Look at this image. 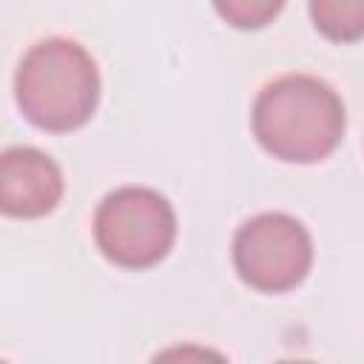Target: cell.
<instances>
[{
    "label": "cell",
    "mask_w": 364,
    "mask_h": 364,
    "mask_svg": "<svg viewBox=\"0 0 364 364\" xmlns=\"http://www.w3.org/2000/svg\"><path fill=\"white\" fill-rule=\"evenodd\" d=\"M17 105L43 131L85 125L100 100V74L91 54L65 37L31 46L14 77Z\"/></svg>",
    "instance_id": "7a4b0ae2"
},
{
    "label": "cell",
    "mask_w": 364,
    "mask_h": 364,
    "mask_svg": "<svg viewBox=\"0 0 364 364\" xmlns=\"http://www.w3.org/2000/svg\"><path fill=\"white\" fill-rule=\"evenodd\" d=\"M233 264L245 284L262 293H284L310 273L313 239L287 213H259L236 230Z\"/></svg>",
    "instance_id": "277c9868"
},
{
    "label": "cell",
    "mask_w": 364,
    "mask_h": 364,
    "mask_svg": "<svg viewBox=\"0 0 364 364\" xmlns=\"http://www.w3.org/2000/svg\"><path fill=\"white\" fill-rule=\"evenodd\" d=\"M253 134L267 154L284 162H318L344 136L338 94L307 74L267 82L253 102Z\"/></svg>",
    "instance_id": "6da1fadb"
},
{
    "label": "cell",
    "mask_w": 364,
    "mask_h": 364,
    "mask_svg": "<svg viewBox=\"0 0 364 364\" xmlns=\"http://www.w3.org/2000/svg\"><path fill=\"white\" fill-rule=\"evenodd\" d=\"M313 26L336 43L364 37V0H310Z\"/></svg>",
    "instance_id": "8992f818"
},
{
    "label": "cell",
    "mask_w": 364,
    "mask_h": 364,
    "mask_svg": "<svg viewBox=\"0 0 364 364\" xmlns=\"http://www.w3.org/2000/svg\"><path fill=\"white\" fill-rule=\"evenodd\" d=\"M219 17L236 28H262L284 6V0H213Z\"/></svg>",
    "instance_id": "52a82bcc"
},
{
    "label": "cell",
    "mask_w": 364,
    "mask_h": 364,
    "mask_svg": "<svg viewBox=\"0 0 364 364\" xmlns=\"http://www.w3.org/2000/svg\"><path fill=\"white\" fill-rule=\"evenodd\" d=\"M94 236L114 264L151 267L168 256L176 239V216L162 193L151 188H119L100 202Z\"/></svg>",
    "instance_id": "3957f363"
},
{
    "label": "cell",
    "mask_w": 364,
    "mask_h": 364,
    "mask_svg": "<svg viewBox=\"0 0 364 364\" xmlns=\"http://www.w3.org/2000/svg\"><path fill=\"white\" fill-rule=\"evenodd\" d=\"M63 196V173L57 162L28 145L3 151L0 159V205L17 219H37L57 208Z\"/></svg>",
    "instance_id": "5b68a950"
}]
</instances>
